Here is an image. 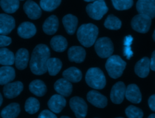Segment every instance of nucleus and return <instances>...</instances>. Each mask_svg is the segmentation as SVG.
Listing matches in <instances>:
<instances>
[{
    "instance_id": "obj_1",
    "label": "nucleus",
    "mask_w": 155,
    "mask_h": 118,
    "mask_svg": "<svg viewBox=\"0 0 155 118\" xmlns=\"http://www.w3.org/2000/svg\"><path fill=\"white\" fill-rule=\"evenodd\" d=\"M50 56L48 47L45 44H39L34 48L30 61V68L36 75H41L47 71V62Z\"/></svg>"
},
{
    "instance_id": "obj_2",
    "label": "nucleus",
    "mask_w": 155,
    "mask_h": 118,
    "mask_svg": "<svg viewBox=\"0 0 155 118\" xmlns=\"http://www.w3.org/2000/svg\"><path fill=\"white\" fill-rule=\"evenodd\" d=\"M99 30L95 25L88 23L81 25L77 31V38L79 42L85 47L92 46L96 41Z\"/></svg>"
},
{
    "instance_id": "obj_3",
    "label": "nucleus",
    "mask_w": 155,
    "mask_h": 118,
    "mask_svg": "<svg viewBox=\"0 0 155 118\" xmlns=\"http://www.w3.org/2000/svg\"><path fill=\"white\" fill-rule=\"evenodd\" d=\"M85 81L88 86L97 90L104 88L106 85V79L103 71L97 67L90 68L87 70Z\"/></svg>"
},
{
    "instance_id": "obj_4",
    "label": "nucleus",
    "mask_w": 155,
    "mask_h": 118,
    "mask_svg": "<svg viewBox=\"0 0 155 118\" xmlns=\"http://www.w3.org/2000/svg\"><path fill=\"white\" fill-rule=\"evenodd\" d=\"M126 65L127 63L119 56L111 55L106 61L105 68L111 78L117 79L122 76Z\"/></svg>"
},
{
    "instance_id": "obj_5",
    "label": "nucleus",
    "mask_w": 155,
    "mask_h": 118,
    "mask_svg": "<svg viewBox=\"0 0 155 118\" xmlns=\"http://www.w3.org/2000/svg\"><path fill=\"white\" fill-rule=\"evenodd\" d=\"M94 49L97 54L100 57L107 58L113 54L114 46L110 38L107 37H102L96 41Z\"/></svg>"
},
{
    "instance_id": "obj_6",
    "label": "nucleus",
    "mask_w": 155,
    "mask_h": 118,
    "mask_svg": "<svg viewBox=\"0 0 155 118\" xmlns=\"http://www.w3.org/2000/svg\"><path fill=\"white\" fill-rule=\"evenodd\" d=\"M108 10V8L104 0H96L86 7V11L88 16L95 20L102 19Z\"/></svg>"
},
{
    "instance_id": "obj_7",
    "label": "nucleus",
    "mask_w": 155,
    "mask_h": 118,
    "mask_svg": "<svg viewBox=\"0 0 155 118\" xmlns=\"http://www.w3.org/2000/svg\"><path fill=\"white\" fill-rule=\"evenodd\" d=\"M151 24V18L149 16L139 13L134 16L131 22L132 28L140 33H146L148 31Z\"/></svg>"
},
{
    "instance_id": "obj_8",
    "label": "nucleus",
    "mask_w": 155,
    "mask_h": 118,
    "mask_svg": "<svg viewBox=\"0 0 155 118\" xmlns=\"http://www.w3.org/2000/svg\"><path fill=\"white\" fill-rule=\"evenodd\" d=\"M70 107L77 118H85L87 113V104L85 100L78 96L70 99Z\"/></svg>"
},
{
    "instance_id": "obj_9",
    "label": "nucleus",
    "mask_w": 155,
    "mask_h": 118,
    "mask_svg": "<svg viewBox=\"0 0 155 118\" xmlns=\"http://www.w3.org/2000/svg\"><path fill=\"white\" fill-rule=\"evenodd\" d=\"M136 9L139 13L145 15L150 18L155 17V0H138Z\"/></svg>"
},
{
    "instance_id": "obj_10",
    "label": "nucleus",
    "mask_w": 155,
    "mask_h": 118,
    "mask_svg": "<svg viewBox=\"0 0 155 118\" xmlns=\"http://www.w3.org/2000/svg\"><path fill=\"white\" fill-rule=\"evenodd\" d=\"M126 91V87L124 82L120 81L116 83L111 90L110 99L113 103L120 104L124 100Z\"/></svg>"
},
{
    "instance_id": "obj_11",
    "label": "nucleus",
    "mask_w": 155,
    "mask_h": 118,
    "mask_svg": "<svg viewBox=\"0 0 155 118\" xmlns=\"http://www.w3.org/2000/svg\"><path fill=\"white\" fill-rule=\"evenodd\" d=\"M23 84L21 82L16 81L5 84L3 88L4 95L8 99H13L17 97L23 90Z\"/></svg>"
},
{
    "instance_id": "obj_12",
    "label": "nucleus",
    "mask_w": 155,
    "mask_h": 118,
    "mask_svg": "<svg viewBox=\"0 0 155 118\" xmlns=\"http://www.w3.org/2000/svg\"><path fill=\"white\" fill-rule=\"evenodd\" d=\"M88 101L97 108H103L107 105V99L103 94L97 91L91 90L87 94Z\"/></svg>"
},
{
    "instance_id": "obj_13",
    "label": "nucleus",
    "mask_w": 155,
    "mask_h": 118,
    "mask_svg": "<svg viewBox=\"0 0 155 118\" xmlns=\"http://www.w3.org/2000/svg\"><path fill=\"white\" fill-rule=\"evenodd\" d=\"M15 27V19L7 14H0V34H9Z\"/></svg>"
},
{
    "instance_id": "obj_14",
    "label": "nucleus",
    "mask_w": 155,
    "mask_h": 118,
    "mask_svg": "<svg viewBox=\"0 0 155 118\" xmlns=\"http://www.w3.org/2000/svg\"><path fill=\"white\" fill-rule=\"evenodd\" d=\"M50 110L55 113H59L66 105V100L60 94H54L48 101Z\"/></svg>"
},
{
    "instance_id": "obj_15",
    "label": "nucleus",
    "mask_w": 155,
    "mask_h": 118,
    "mask_svg": "<svg viewBox=\"0 0 155 118\" xmlns=\"http://www.w3.org/2000/svg\"><path fill=\"white\" fill-rule=\"evenodd\" d=\"M23 8L27 16L31 19H37L41 16L42 11L40 7L31 0L26 1L24 4Z\"/></svg>"
},
{
    "instance_id": "obj_16",
    "label": "nucleus",
    "mask_w": 155,
    "mask_h": 118,
    "mask_svg": "<svg viewBox=\"0 0 155 118\" xmlns=\"http://www.w3.org/2000/svg\"><path fill=\"white\" fill-rule=\"evenodd\" d=\"M55 91L64 97L69 96L73 90V86L70 82L62 78L58 79L54 84Z\"/></svg>"
},
{
    "instance_id": "obj_17",
    "label": "nucleus",
    "mask_w": 155,
    "mask_h": 118,
    "mask_svg": "<svg viewBox=\"0 0 155 118\" xmlns=\"http://www.w3.org/2000/svg\"><path fill=\"white\" fill-rule=\"evenodd\" d=\"M125 97L130 102L139 103L142 100V94L138 86L136 84H130L126 87Z\"/></svg>"
},
{
    "instance_id": "obj_18",
    "label": "nucleus",
    "mask_w": 155,
    "mask_h": 118,
    "mask_svg": "<svg viewBox=\"0 0 155 118\" xmlns=\"http://www.w3.org/2000/svg\"><path fill=\"white\" fill-rule=\"evenodd\" d=\"M150 70V59L148 57H143L140 59L135 65V73L140 77H146Z\"/></svg>"
},
{
    "instance_id": "obj_19",
    "label": "nucleus",
    "mask_w": 155,
    "mask_h": 118,
    "mask_svg": "<svg viewBox=\"0 0 155 118\" xmlns=\"http://www.w3.org/2000/svg\"><path fill=\"white\" fill-rule=\"evenodd\" d=\"M85 55V50L80 46H72L68 50V59L71 62L81 63L84 61Z\"/></svg>"
},
{
    "instance_id": "obj_20",
    "label": "nucleus",
    "mask_w": 155,
    "mask_h": 118,
    "mask_svg": "<svg viewBox=\"0 0 155 118\" xmlns=\"http://www.w3.org/2000/svg\"><path fill=\"white\" fill-rule=\"evenodd\" d=\"M36 33V27L30 22H24L18 28V35L24 39H28L33 37Z\"/></svg>"
},
{
    "instance_id": "obj_21",
    "label": "nucleus",
    "mask_w": 155,
    "mask_h": 118,
    "mask_svg": "<svg viewBox=\"0 0 155 118\" xmlns=\"http://www.w3.org/2000/svg\"><path fill=\"white\" fill-rule=\"evenodd\" d=\"M29 61L28 51L25 48H20L17 51L15 56V63L16 68L19 70L25 69Z\"/></svg>"
},
{
    "instance_id": "obj_22",
    "label": "nucleus",
    "mask_w": 155,
    "mask_h": 118,
    "mask_svg": "<svg viewBox=\"0 0 155 118\" xmlns=\"http://www.w3.org/2000/svg\"><path fill=\"white\" fill-rule=\"evenodd\" d=\"M59 21L55 15L49 16L44 22L42 29L45 33L48 35L54 34L58 28Z\"/></svg>"
},
{
    "instance_id": "obj_23",
    "label": "nucleus",
    "mask_w": 155,
    "mask_h": 118,
    "mask_svg": "<svg viewBox=\"0 0 155 118\" xmlns=\"http://www.w3.org/2000/svg\"><path fill=\"white\" fill-rule=\"evenodd\" d=\"M62 23L67 33L68 34L72 35L74 33L76 30L78 20L76 16L71 14H68L64 16L62 18Z\"/></svg>"
},
{
    "instance_id": "obj_24",
    "label": "nucleus",
    "mask_w": 155,
    "mask_h": 118,
    "mask_svg": "<svg viewBox=\"0 0 155 118\" xmlns=\"http://www.w3.org/2000/svg\"><path fill=\"white\" fill-rule=\"evenodd\" d=\"M15 77V69L10 66L0 67V85H5Z\"/></svg>"
},
{
    "instance_id": "obj_25",
    "label": "nucleus",
    "mask_w": 155,
    "mask_h": 118,
    "mask_svg": "<svg viewBox=\"0 0 155 118\" xmlns=\"http://www.w3.org/2000/svg\"><path fill=\"white\" fill-rule=\"evenodd\" d=\"M62 76L64 79L74 83L79 82L82 77L81 71L74 67H70L64 70L62 73Z\"/></svg>"
},
{
    "instance_id": "obj_26",
    "label": "nucleus",
    "mask_w": 155,
    "mask_h": 118,
    "mask_svg": "<svg viewBox=\"0 0 155 118\" xmlns=\"http://www.w3.org/2000/svg\"><path fill=\"white\" fill-rule=\"evenodd\" d=\"M50 45L53 50L57 52H62L67 47L68 43L67 39L61 35L53 36L50 41Z\"/></svg>"
},
{
    "instance_id": "obj_27",
    "label": "nucleus",
    "mask_w": 155,
    "mask_h": 118,
    "mask_svg": "<svg viewBox=\"0 0 155 118\" xmlns=\"http://www.w3.org/2000/svg\"><path fill=\"white\" fill-rule=\"evenodd\" d=\"M20 110L18 103H12L2 110L1 116L2 118H16L18 116Z\"/></svg>"
},
{
    "instance_id": "obj_28",
    "label": "nucleus",
    "mask_w": 155,
    "mask_h": 118,
    "mask_svg": "<svg viewBox=\"0 0 155 118\" xmlns=\"http://www.w3.org/2000/svg\"><path fill=\"white\" fill-rule=\"evenodd\" d=\"M30 91L37 96H43L47 92V87L41 80H34L29 85Z\"/></svg>"
},
{
    "instance_id": "obj_29",
    "label": "nucleus",
    "mask_w": 155,
    "mask_h": 118,
    "mask_svg": "<svg viewBox=\"0 0 155 118\" xmlns=\"http://www.w3.org/2000/svg\"><path fill=\"white\" fill-rule=\"evenodd\" d=\"M15 62V55L12 51L6 48H0V64L10 66Z\"/></svg>"
},
{
    "instance_id": "obj_30",
    "label": "nucleus",
    "mask_w": 155,
    "mask_h": 118,
    "mask_svg": "<svg viewBox=\"0 0 155 118\" xmlns=\"http://www.w3.org/2000/svg\"><path fill=\"white\" fill-rule=\"evenodd\" d=\"M62 66L61 61L56 57L49 58L47 62V68L51 76H56L61 70Z\"/></svg>"
},
{
    "instance_id": "obj_31",
    "label": "nucleus",
    "mask_w": 155,
    "mask_h": 118,
    "mask_svg": "<svg viewBox=\"0 0 155 118\" xmlns=\"http://www.w3.org/2000/svg\"><path fill=\"white\" fill-rule=\"evenodd\" d=\"M0 5L5 12L13 13L19 7V0H1Z\"/></svg>"
},
{
    "instance_id": "obj_32",
    "label": "nucleus",
    "mask_w": 155,
    "mask_h": 118,
    "mask_svg": "<svg viewBox=\"0 0 155 118\" xmlns=\"http://www.w3.org/2000/svg\"><path fill=\"white\" fill-rule=\"evenodd\" d=\"M122 25L121 21L113 15H110L104 22V26L109 30H119Z\"/></svg>"
},
{
    "instance_id": "obj_33",
    "label": "nucleus",
    "mask_w": 155,
    "mask_h": 118,
    "mask_svg": "<svg viewBox=\"0 0 155 118\" xmlns=\"http://www.w3.org/2000/svg\"><path fill=\"white\" fill-rule=\"evenodd\" d=\"M40 104L38 100L31 97L27 99L25 103V110L29 114H35L39 109Z\"/></svg>"
},
{
    "instance_id": "obj_34",
    "label": "nucleus",
    "mask_w": 155,
    "mask_h": 118,
    "mask_svg": "<svg viewBox=\"0 0 155 118\" xmlns=\"http://www.w3.org/2000/svg\"><path fill=\"white\" fill-rule=\"evenodd\" d=\"M61 2V0H41L40 6L45 11H51L55 10Z\"/></svg>"
},
{
    "instance_id": "obj_35",
    "label": "nucleus",
    "mask_w": 155,
    "mask_h": 118,
    "mask_svg": "<svg viewBox=\"0 0 155 118\" xmlns=\"http://www.w3.org/2000/svg\"><path fill=\"white\" fill-rule=\"evenodd\" d=\"M125 112L128 118H142L143 116L142 110L133 105L128 106Z\"/></svg>"
},
{
    "instance_id": "obj_36",
    "label": "nucleus",
    "mask_w": 155,
    "mask_h": 118,
    "mask_svg": "<svg viewBox=\"0 0 155 118\" xmlns=\"http://www.w3.org/2000/svg\"><path fill=\"white\" fill-rule=\"evenodd\" d=\"M114 7L117 10L130 8L133 5V0H111Z\"/></svg>"
},
{
    "instance_id": "obj_37",
    "label": "nucleus",
    "mask_w": 155,
    "mask_h": 118,
    "mask_svg": "<svg viewBox=\"0 0 155 118\" xmlns=\"http://www.w3.org/2000/svg\"><path fill=\"white\" fill-rule=\"evenodd\" d=\"M133 37L131 35H128L125 36L124 41V56H126V57L128 59H130L133 55V51L131 50V44L133 42Z\"/></svg>"
},
{
    "instance_id": "obj_38",
    "label": "nucleus",
    "mask_w": 155,
    "mask_h": 118,
    "mask_svg": "<svg viewBox=\"0 0 155 118\" xmlns=\"http://www.w3.org/2000/svg\"><path fill=\"white\" fill-rule=\"evenodd\" d=\"M12 42V39L10 37L5 35L0 34V47H4L10 45Z\"/></svg>"
},
{
    "instance_id": "obj_39",
    "label": "nucleus",
    "mask_w": 155,
    "mask_h": 118,
    "mask_svg": "<svg viewBox=\"0 0 155 118\" xmlns=\"http://www.w3.org/2000/svg\"><path fill=\"white\" fill-rule=\"evenodd\" d=\"M38 118H57V117L53 112L45 110L39 114Z\"/></svg>"
},
{
    "instance_id": "obj_40",
    "label": "nucleus",
    "mask_w": 155,
    "mask_h": 118,
    "mask_svg": "<svg viewBox=\"0 0 155 118\" xmlns=\"http://www.w3.org/2000/svg\"><path fill=\"white\" fill-rule=\"evenodd\" d=\"M148 103L150 108L155 112V94H153L149 97Z\"/></svg>"
},
{
    "instance_id": "obj_41",
    "label": "nucleus",
    "mask_w": 155,
    "mask_h": 118,
    "mask_svg": "<svg viewBox=\"0 0 155 118\" xmlns=\"http://www.w3.org/2000/svg\"><path fill=\"white\" fill-rule=\"evenodd\" d=\"M150 69L155 71V50L153 52L150 59Z\"/></svg>"
},
{
    "instance_id": "obj_42",
    "label": "nucleus",
    "mask_w": 155,
    "mask_h": 118,
    "mask_svg": "<svg viewBox=\"0 0 155 118\" xmlns=\"http://www.w3.org/2000/svg\"><path fill=\"white\" fill-rule=\"evenodd\" d=\"M147 118H155V114H150Z\"/></svg>"
},
{
    "instance_id": "obj_43",
    "label": "nucleus",
    "mask_w": 155,
    "mask_h": 118,
    "mask_svg": "<svg viewBox=\"0 0 155 118\" xmlns=\"http://www.w3.org/2000/svg\"><path fill=\"white\" fill-rule=\"evenodd\" d=\"M2 96L0 93V106L2 105Z\"/></svg>"
},
{
    "instance_id": "obj_44",
    "label": "nucleus",
    "mask_w": 155,
    "mask_h": 118,
    "mask_svg": "<svg viewBox=\"0 0 155 118\" xmlns=\"http://www.w3.org/2000/svg\"><path fill=\"white\" fill-rule=\"evenodd\" d=\"M153 40L155 41V30L154 31V33H153Z\"/></svg>"
},
{
    "instance_id": "obj_45",
    "label": "nucleus",
    "mask_w": 155,
    "mask_h": 118,
    "mask_svg": "<svg viewBox=\"0 0 155 118\" xmlns=\"http://www.w3.org/2000/svg\"><path fill=\"white\" fill-rule=\"evenodd\" d=\"M84 1H86V2H94V1H95L96 0H84Z\"/></svg>"
},
{
    "instance_id": "obj_46",
    "label": "nucleus",
    "mask_w": 155,
    "mask_h": 118,
    "mask_svg": "<svg viewBox=\"0 0 155 118\" xmlns=\"http://www.w3.org/2000/svg\"><path fill=\"white\" fill-rule=\"evenodd\" d=\"M60 118H70V117H68V116H61Z\"/></svg>"
},
{
    "instance_id": "obj_47",
    "label": "nucleus",
    "mask_w": 155,
    "mask_h": 118,
    "mask_svg": "<svg viewBox=\"0 0 155 118\" xmlns=\"http://www.w3.org/2000/svg\"><path fill=\"white\" fill-rule=\"evenodd\" d=\"M116 118H124V117H116Z\"/></svg>"
},
{
    "instance_id": "obj_48",
    "label": "nucleus",
    "mask_w": 155,
    "mask_h": 118,
    "mask_svg": "<svg viewBox=\"0 0 155 118\" xmlns=\"http://www.w3.org/2000/svg\"><path fill=\"white\" fill-rule=\"evenodd\" d=\"M21 1H23V0H21Z\"/></svg>"
}]
</instances>
